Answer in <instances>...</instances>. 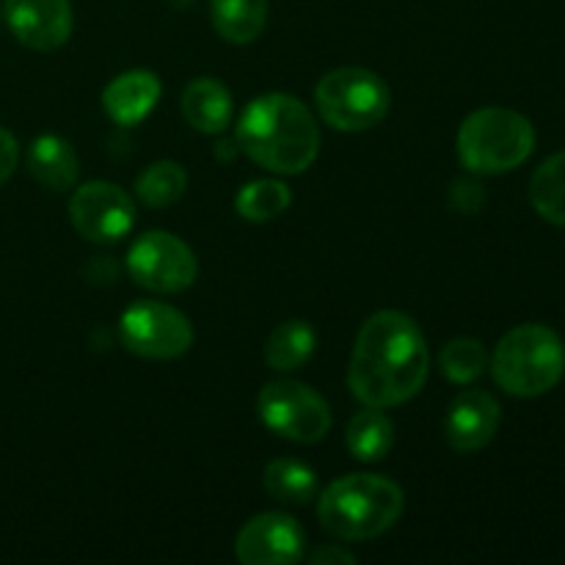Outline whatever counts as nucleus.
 I'll list each match as a JSON object with an SVG mask.
<instances>
[{
	"instance_id": "f257e3e1",
	"label": "nucleus",
	"mask_w": 565,
	"mask_h": 565,
	"mask_svg": "<svg viewBox=\"0 0 565 565\" xmlns=\"http://www.w3.org/2000/svg\"><path fill=\"white\" fill-rule=\"evenodd\" d=\"M428 373V342L408 315L384 309L364 320L348 367V384L364 406L390 408L412 401Z\"/></svg>"
},
{
	"instance_id": "f03ea898",
	"label": "nucleus",
	"mask_w": 565,
	"mask_h": 565,
	"mask_svg": "<svg viewBox=\"0 0 565 565\" xmlns=\"http://www.w3.org/2000/svg\"><path fill=\"white\" fill-rule=\"evenodd\" d=\"M237 147L276 174H301L318 160L320 130L301 99L263 94L252 99L237 121Z\"/></svg>"
},
{
	"instance_id": "7ed1b4c3",
	"label": "nucleus",
	"mask_w": 565,
	"mask_h": 565,
	"mask_svg": "<svg viewBox=\"0 0 565 565\" xmlns=\"http://www.w3.org/2000/svg\"><path fill=\"white\" fill-rule=\"evenodd\" d=\"M403 513V491L381 475H348L323 491L318 505L326 533L340 541L384 535Z\"/></svg>"
},
{
	"instance_id": "20e7f679",
	"label": "nucleus",
	"mask_w": 565,
	"mask_h": 565,
	"mask_svg": "<svg viewBox=\"0 0 565 565\" xmlns=\"http://www.w3.org/2000/svg\"><path fill=\"white\" fill-rule=\"evenodd\" d=\"M494 381L513 397H539L561 384L565 345L550 326L527 323L508 331L491 356Z\"/></svg>"
},
{
	"instance_id": "39448f33",
	"label": "nucleus",
	"mask_w": 565,
	"mask_h": 565,
	"mask_svg": "<svg viewBox=\"0 0 565 565\" xmlns=\"http://www.w3.org/2000/svg\"><path fill=\"white\" fill-rule=\"evenodd\" d=\"M535 149L527 116L511 108H480L458 130V158L475 174H505L519 169Z\"/></svg>"
},
{
	"instance_id": "423d86ee",
	"label": "nucleus",
	"mask_w": 565,
	"mask_h": 565,
	"mask_svg": "<svg viewBox=\"0 0 565 565\" xmlns=\"http://www.w3.org/2000/svg\"><path fill=\"white\" fill-rule=\"evenodd\" d=\"M315 103L326 125L342 132H362L390 114L392 94L375 72L362 66H342L318 83Z\"/></svg>"
},
{
	"instance_id": "0eeeda50",
	"label": "nucleus",
	"mask_w": 565,
	"mask_h": 565,
	"mask_svg": "<svg viewBox=\"0 0 565 565\" xmlns=\"http://www.w3.org/2000/svg\"><path fill=\"white\" fill-rule=\"evenodd\" d=\"M259 419L274 434L290 441L312 445L331 428V408L312 386L298 381H270L257 401Z\"/></svg>"
},
{
	"instance_id": "6e6552de",
	"label": "nucleus",
	"mask_w": 565,
	"mask_h": 565,
	"mask_svg": "<svg viewBox=\"0 0 565 565\" xmlns=\"http://www.w3.org/2000/svg\"><path fill=\"white\" fill-rule=\"evenodd\" d=\"M121 342L143 359H177L193 345V329L180 309L158 301H138L119 318Z\"/></svg>"
},
{
	"instance_id": "1a4fd4ad",
	"label": "nucleus",
	"mask_w": 565,
	"mask_h": 565,
	"mask_svg": "<svg viewBox=\"0 0 565 565\" xmlns=\"http://www.w3.org/2000/svg\"><path fill=\"white\" fill-rule=\"evenodd\" d=\"M127 270L152 292H182L196 281V254L169 232H147L127 254Z\"/></svg>"
},
{
	"instance_id": "9d476101",
	"label": "nucleus",
	"mask_w": 565,
	"mask_h": 565,
	"mask_svg": "<svg viewBox=\"0 0 565 565\" xmlns=\"http://www.w3.org/2000/svg\"><path fill=\"white\" fill-rule=\"evenodd\" d=\"M70 218L77 235L94 243H116L132 230L136 204L114 182L94 180L75 191L70 202Z\"/></svg>"
},
{
	"instance_id": "9b49d317",
	"label": "nucleus",
	"mask_w": 565,
	"mask_h": 565,
	"mask_svg": "<svg viewBox=\"0 0 565 565\" xmlns=\"http://www.w3.org/2000/svg\"><path fill=\"white\" fill-rule=\"evenodd\" d=\"M307 535L287 513H259L243 524L235 555L243 565H292L303 557Z\"/></svg>"
},
{
	"instance_id": "f8f14e48",
	"label": "nucleus",
	"mask_w": 565,
	"mask_h": 565,
	"mask_svg": "<svg viewBox=\"0 0 565 565\" xmlns=\"http://www.w3.org/2000/svg\"><path fill=\"white\" fill-rule=\"evenodd\" d=\"M6 22L17 42L39 53L70 42L75 25L70 0H6Z\"/></svg>"
},
{
	"instance_id": "ddd939ff",
	"label": "nucleus",
	"mask_w": 565,
	"mask_h": 565,
	"mask_svg": "<svg viewBox=\"0 0 565 565\" xmlns=\"http://www.w3.org/2000/svg\"><path fill=\"white\" fill-rule=\"evenodd\" d=\"M500 403L483 390H469L452 401L447 412V441L458 452L483 450L500 428Z\"/></svg>"
},
{
	"instance_id": "4468645a",
	"label": "nucleus",
	"mask_w": 565,
	"mask_h": 565,
	"mask_svg": "<svg viewBox=\"0 0 565 565\" xmlns=\"http://www.w3.org/2000/svg\"><path fill=\"white\" fill-rule=\"evenodd\" d=\"M160 94H163V86L154 72L130 70L105 86L103 108L116 125L132 127L152 114Z\"/></svg>"
},
{
	"instance_id": "2eb2a0df",
	"label": "nucleus",
	"mask_w": 565,
	"mask_h": 565,
	"mask_svg": "<svg viewBox=\"0 0 565 565\" xmlns=\"http://www.w3.org/2000/svg\"><path fill=\"white\" fill-rule=\"evenodd\" d=\"M182 116L188 119V125L207 136L226 130V125L232 121L230 88L213 77H199V81L188 83L182 92Z\"/></svg>"
},
{
	"instance_id": "dca6fc26",
	"label": "nucleus",
	"mask_w": 565,
	"mask_h": 565,
	"mask_svg": "<svg viewBox=\"0 0 565 565\" xmlns=\"http://www.w3.org/2000/svg\"><path fill=\"white\" fill-rule=\"evenodd\" d=\"M28 171L47 191H70L77 182V154L61 136H39L28 149Z\"/></svg>"
},
{
	"instance_id": "f3484780",
	"label": "nucleus",
	"mask_w": 565,
	"mask_h": 565,
	"mask_svg": "<svg viewBox=\"0 0 565 565\" xmlns=\"http://www.w3.org/2000/svg\"><path fill=\"white\" fill-rule=\"evenodd\" d=\"M210 20L221 39L248 44L265 31L268 0H210Z\"/></svg>"
},
{
	"instance_id": "a211bd4d",
	"label": "nucleus",
	"mask_w": 565,
	"mask_h": 565,
	"mask_svg": "<svg viewBox=\"0 0 565 565\" xmlns=\"http://www.w3.org/2000/svg\"><path fill=\"white\" fill-rule=\"evenodd\" d=\"M315 345H318V334H315L312 326L303 323V320H287L270 331L268 342H265V362L270 370L292 373L309 362Z\"/></svg>"
},
{
	"instance_id": "6ab92c4d",
	"label": "nucleus",
	"mask_w": 565,
	"mask_h": 565,
	"mask_svg": "<svg viewBox=\"0 0 565 565\" xmlns=\"http://www.w3.org/2000/svg\"><path fill=\"white\" fill-rule=\"evenodd\" d=\"M395 428L381 408L367 406L348 423L345 445L359 461H381L392 450Z\"/></svg>"
},
{
	"instance_id": "aec40b11",
	"label": "nucleus",
	"mask_w": 565,
	"mask_h": 565,
	"mask_svg": "<svg viewBox=\"0 0 565 565\" xmlns=\"http://www.w3.org/2000/svg\"><path fill=\"white\" fill-rule=\"evenodd\" d=\"M263 486L270 500L281 502V505H307L315 491H318V478H315L307 463L279 458V461L268 463L263 475Z\"/></svg>"
},
{
	"instance_id": "412c9836",
	"label": "nucleus",
	"mask_w": 565,
	"mask_h": 565,
	"mask_svg": "<svg viewBox=\"0 0 565 565\" xmlns=\"http://www.w3.org/2000/svg\"><path fill=\"white\" fill-rule=\"evenodd\" d=\"M530 202L550 224L565 226V152L552 154L530 180Z\"/></svg>"
},
{
	"instance_id": "4be33fe9",
	"label": "nucleus",
	"mask_w": 565,
	"mask_h": 565,
	"mask_svg": "<svg viewBox=\"0 0 565 565\" xmlns=\"http://www.w3.org/2000/svg\"><path fill=\"white\" fill-rule=\"evenodd\" d=\"M188 188V174L180 163L174 160H160L152 163L136 182V196L141 199L147 207L163 210L180 202L182 193Z\"/></svg>"
},
{
	"instance_id": "5701e85b",
	"label": "nucleus",
	"mask_w": 565,
	"mask_h": 565,
	"mask_svg": "<svg viewBox=\"0 0 565 565\" xmlns=\"http://www.w3.org/2000/svg\"><path fill=\"white\" fill-rule=\"evenodd\" d=\"M292 196L290 188L279 180H254L248 185L241 188L235 199L237 215H243L246 221L254 224H263V221L279 218L281 213H287Z\"/></svg>"
},
{
	"instance_id": "b1692460",
	"label": "nucleus",
	"mask_w": 565,
	"mask_h": 565,
	"mask_svg": "<svg viewBox=\"0 0 565 565\" xmlns=\"http://www.w3.org/2000/svg\"><path fill=\"white\" fill-rule=\"evenodd\" d=\"M439 367L452 384H472L489 367V356H486V348L480 345L472 337H458L450 340L439 353Z\"/></svg>"
},
{
	"instance_id": "393cba45",
	"label": "nucleus",
	"mask_w": 565,
	"mask_h": 565,
	"mask_svg": "<svg viewBox=\"0 0 565 565\" xmlns=\"http://www.w3.org/2000/svg\"><path fill=\"white\" fill-rule=\"evenodd\" d=\"M17 158H20V143L6 127H0V185L14 174Z\"/></svg>"
},
{
	"instance_id": "a878e982",
	"label": "nucleus",
	"mask_w": 565,
	"mask_h": 565,
	"mask_svg": "<svg viewBox=\"0 0 565 565\" xmlns=\"http://www.w3.org/2000/svg\"><path fill=\"white\" fill-rule=\"evenodd\" d=\"M452 204H456L461 213H475V210L483 204V193L472 182H456L452 185Z\"/></svg>"
},
{
	"instance_id": "bb28decb",
	"label": "nucleus",
	"mask_w": 565,
	"mask_h": 565,
	"mask_svg": "<svg viewBox=\"0 0 565 565\" xmlns=\"http://www.w3.org/2000/svg\"><path fill=\"white\" fill-rule=\"evenodd\" d=\"M315 565H351L356 563V555L348 550H342V546H323V550L312 552V557H309Z\"/></svg>"
},
{
	"instance_id": "cd10ccee",
	"label": "nucleus",
	"mask_w": 565,
	"mask_h": 565,
	"mask_svg": "<svg viewBox=\"0 0 565 565\" xmlns=\"http://www.w3.org/2000/svg\"><path fill=\"white\" fill-rule=\"evenodd\" d=\"M232 147V143H218V147H215V154H218V158L221 160H230L232 158V154H235L237 152V147L235 149H230Z\"/></svg>"
}]
</instances>
